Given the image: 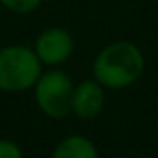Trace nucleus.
<instances>
[{"label": "nucleus", "mask_w": 158, "mask_h": 158, "mask_svg": "<svg viewBox=\"0 0 158 158\" xmlns=\"http://www.w3.org/2000/svg\"><path fill=\"white\" fill-rule=\"evenodd\" d=\"M145 71L141 48L127 39L112 41L102 47L91 63V76L106 89L119 91L134 86Z\"/></svg>", "instance_id": "nucleus-1"}, {"label": "nucleus", "mask_w": 158, "mask_h": 158, "mask_svg": "<svg viewBox=\"0 0 158 158\" xmlns=\"http://www.w3.org/2000/svg\"><path fill=\"white\" fill-rule=\"evenodd\" d=\"M106 102V88L101 86L95 78H86V80L74 84L73 91V115H76L82 121L97 119Z\"/></svg>", "instance_id": "nucleus-5"}, {"label": "nucleus", "mask_w": 158, "mask_h": 158, "mask_svg": "<svg viewBox=\"0 0 158 158\" xmlns=\"http://www.w3.org/2000/svg\"><path fill=\"white\" fill-rule=\"evenodd\" d=\"M43 71L45 65L34 47L19 43L0 47V93L30 91Z\"/></svg>", "instance_id": "nucleus-2"}, {"label": "nucleus", "mask_w": 158, "mask_h": 158, "mask_svg": "<svg viewBox=\"0 0 158 158\" xmlns=\"http://www.w3.org/2000/svg\"><path fill=\"white\" fill-rule=\"evenodd\" d=\"M32 91L37 108L48 119L61 121L73 114L74 84L65 71L58 67H47L41 73L35 86L32 88Z\"/></svg>", "instance_id": "nucleus-3"}, {"label": "nucleus", "mask_w": 158, "mask_h": 158, "mask_svg": "<svg viewBox=\"0 0 158 158\" xmlns=\"http://www.w3.org/2000/svg\"><path fill=\"white\" fill-rule=\"evenodd\" d=\"M32 47L45 67H60L71 60L74 52V37L63 26H47L35 35Z\"/></svg>", "instance_id": "nucleus-4"}, {"label": "nucleus", "mask_w": 158, "mask_h": 158, "mask_svg": "<svg viewBox=\"0 0 158 158\" xmlns=\"http://www.w3.org/2000/svg\"><path fill=\"white\" fill-rule=\"evenodd\" d=\"M43 0H0V6L13 15H30L37 11Z\"/></svg>", "instance_id": "nucleus-7"}, {"label": "nucleus", "mask_w": 158, "mask_h": 158, "mask_svg": "<svg viewBox=\"0 0 158 158\" xmlns=\"http://www.w3.org/2000/svg\"><path fill=\"white\" fill-rule=\"evenodd\" d=\"M0 158H24V154L17 141L0 138Z\"/></svg>", "instance_id": "nucleus-8"}, {"label": "nucleus", "mask_w": 158, "mask_h": 158, "mask_svg": "<svg viewBox=\"0 0 158 158\" xmlns=\"http://www.w3.org/2000/svg\"><path fill=\"white\" fill-rule=\"evenodd\" d=\"M50 158H101L97 145L82 136V134H69L58 141Z\"/></svg>", "instance_id": "nucleus-6"}]
</instances>
